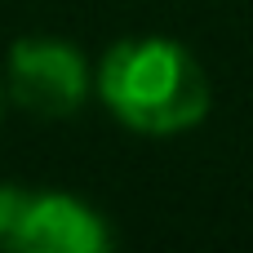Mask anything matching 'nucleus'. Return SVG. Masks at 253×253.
I'll return each mask as SVG.
<instances>
[{
  "instance_id": "obj_1",
  "label": "nucleus",
  "mask_w": 253,
  "mask_h": 253,
  "mask_svg": "<svg viewBox=\"0 0 253 253\" xmlns=\"http://www.w3.org/2000/svg\"><path fill=\"white\" fill-rule=\"evenodd\" d=\"M93 93L133 133L169 138L209 116L213 84L196 53L169 36H125L93 71Z\"/></svg>"
},
{
  "instance_id": "obj_2",
  "label": "nucleus",
  "mask_w": 253,
  "mask_h": 253,
  "mask_svg": "<svg viewBox=\"0 0 253 253\" xmlns=\"http://www.w3.org/2000/svg\"><path fill=\"white\" fill-rule=\"evenodd\" d=\"M4 93L36 120H67L93 93V71L62 36H22L4 62Z\"/></svg>"
},
{
  "instance_id": "obj_3",
  "label": "nucleus",
  "mask_w": 253,
  "mask_h": 253,
  "mask_svg": "<svg viewBox=\"0 0 253 253\" xmlns=\"http://www.w3.org/2000/svg\"><path fill=\"white\" fill-rule=\"evenodd\" d=\"M111 245V227L102 213L67 191H27L22 222L13 236L18 253H102Z\"/></svg>"
},
{
  "instance_id": "obj_4",
  "label": "nucleus",
  "mask_w": 253,
  "mask_h": 253,
  "mask_svg": "<svg viewBox=\"0 0 253 253\" xmlns=\"http://www.w3.org/2000/svg\"><path fill=\"white\" fill-rule=\"evenodd\" d=\"M22 205H27V191L0 182V249H13V236H18V222H22Z\"/></svg>"
},
{
  "instance_id": "obj_5",
  "label": "nucleus",
  "mask_w": 253,
  "mask_h": 253,
  "mask_svg": "<svg viewBox=\"0 0 253 253\" xmlns=\"http://www.w3.org/2000/svg\"><path fill=\"white\" fill-rule=\"evenodd\" d=\"M4 98H9V93H4V80H0V111H4Z\"/></svg>"
}]
</instances>
